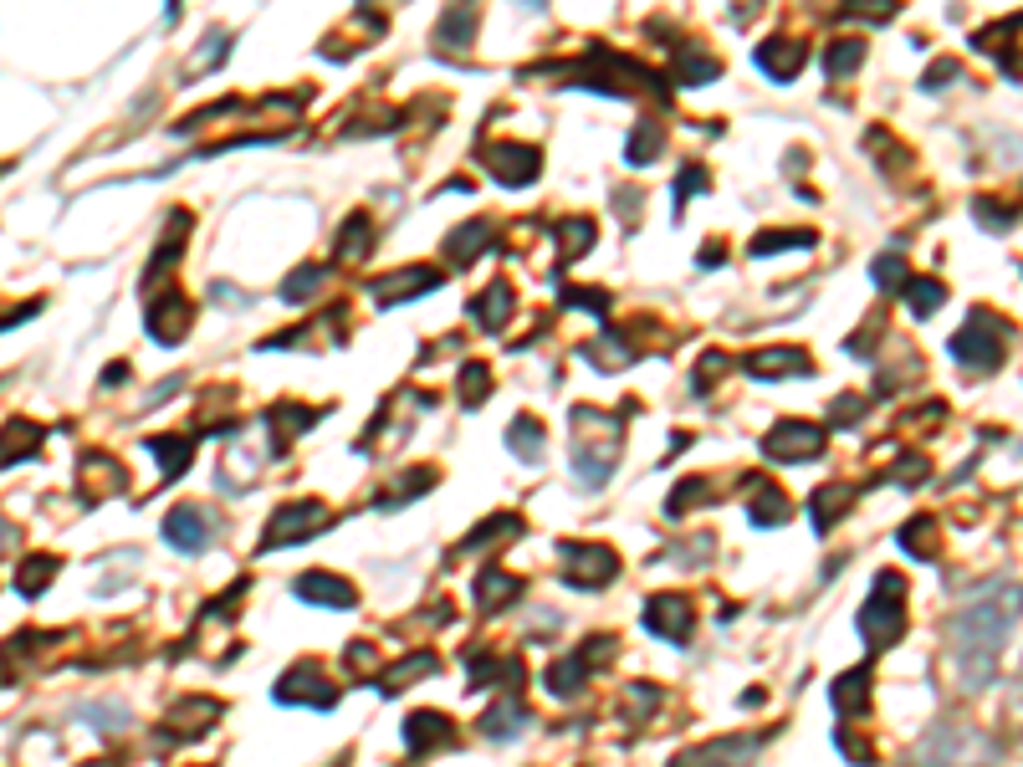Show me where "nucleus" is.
<instances>
[{
  "label": "nucleus",
  "mask_w": 1023,
  "mask_h": 767,
  "mask_svg": "<svg viewBox=\"0 0 1023 767\" xmlns=\"http://www.w3.org/2000/svg\"><path fill=\"white\" fill-rule=\"evenodd\" d=\"M1023 609V588L1019 584H992L983 588L973 604H962V614L952 619V650H957V670L967 675V685H988L992 660L1003 650V634L1013 630V619Z\"/></svg>",
  "instance_id": "1"
},
{
  "label": "nucleus",
  "mask_w": 1023,
  "mask_h": 767,
  "mask_svg": "<svg viewBox=\"0 0 1023 767\" xmlns=\"http://www.w3.org/2000/svg\"><path fill=\"white\" fill-rule=\"evenodd\" d=\"M906 579L901 573H880L875 579V599L860 609V634L870 640V645H896L901 634H906Z\"/></svg>",
  "instance_id": "2"
},
{
  "label": "nucleus",
  "mask_w": 1023,
  "mask_h": 767,
  "mask_svg": "<svg viewBox=\"0 0 1023 767\" xmlns=\"http://www.w3.org/2000/svg\"><path fill=\"white\" fill-rule=\"evenodd\" d=\"M1003 349H1008V328L992 313H983V307L967 313L962 333L952 338V358L962 368H998L1003 364Z\"/></svg>",
  "instance_id": "3"
},
{
  "label": "nucleus",
  "mask_w": 1023,
  "mask_h": 767,
  "mask_svg": "<svg viewBox=\"0 0 1023 767\" xmlns=\"http://www.w3.org/2000/svg\"><path fill=\"white\" fill-rule=\"evenodd\" d=\"M558 558H563V584L569 588H605V584H614V573H620L614 552L594 548V543H563Z\"/></svg>",
  "instance_id": "4"
},
{
  "label": "nucleus",
  "mask_w": 1023,
  "mask_h": 767,
  "mask_svg": "<svg viewBox=\"0 0 1023 767\" xmlns=\"http://www.w3.org/2000/svg\"><path fill=\"white\" fill-rule=\"evenodd\" d=\"M322 527H328V507H322V501H287L282 512L267 522V533H261V552L287 548V543H303V537L322 533Z\"/></svg>",
  "instance_id": "5"
},
{
  "label": "nucleus",
  "mask_w": 1023,
  "mask_h": 767,
  "mask_svg": "<svg viewBox=\"0 0 1023 767\" xmlns=\"http://www.w3.org/2000/svg\"><path fill=\"white\" fill-rule=\"evenodd\" d=\"M277 701H282V706H313V711H328V706L338 701V685L322 675V666L307 660V666H292L282 681H277Z\"/></svg>",
  "instance_id": "6"
},
{
  "label": "nucleus",
  "mask_w": 1023,
  "mask_h": 767,
  "mask_svg": "<svg viewBox=\"0 0 1023 767\" xmlns=\"http://www.w3.org/2000/svg\"><path fill=\"white\" fill-rule=\"evenodd\" d=\"M763 451H768L772 461H819L824 430L808 425V419H783V425H772V435L763 440Z\"/></svg>",
  "instance_id": "7"
},
{
  "label": "nucleus",
  "mask_w": 1023,
  "mask_h": 767,
  "mask_svg": "<svg viewBox=\"0 0 1023 767\" xmlns=\"http://www.w3.org/2000/svg\"><path fill=\"white\" fill-rule=\"evenodd\" d=\"M640 624H645L655 640L686 645L691 624H696V609H691V599H681V594H655V599L645 604V619H640Z\"/></svg>",
  "instance_id": "8"
},
{
  "label": "nucleus",
  "mask_w": 1023,
  "mask_h": 767,
  "mask_svg": "<svg viewBox=\"0 0 1023 767\" xmlns=\"http://www.w3.org/2000/svg\"><path fill=\"white\" fill-rule=\"evenodd\" d=\"M482 165L497 174L502 184H533L537 169H543V159H537V149H527V144H487L482 149Z\"/></svg>",
  "instance_id": "9"
},
{
  "label": "nucleus",
  "mask_w": 1023,
  "mask_h": 767,
  "mask_svg": "<svg viewBox=\"0 0 1023 767\" xmlns=\"http://www.w3.org/2000/svg\"><path fill=\"white\" fill-rule=\"evenodd\" d=\"M144 328H149L154 343H180V338L190 333V302H185V292H165V297L144 313Z\"/></svg>",
  "instance_id": "10"
},
{
  "label": "nucleus",
  "mask_w": 1023,
  "mask_h": 767,
  "mask_svg": "<svg viewBox=\"0 0 1023 767\" xmlns=\"http://www.w3.org/2000/svg\"><path fill=\"white\" fill-rule=\"evenodd\" d=\"M404 747L415 752H446V747H455V732H451V721L440 717V711H415V717L404 721Z\"/></svg>",
  "instance_id": "11"
},
{
  "label": "nucleus",
  "mask_w": 1023,
  "mask_h": 767,
  "mask_svg": "<svg viewBox=\"0 0 1023 767\" xmlns=\"http://www.w3.org/2000/svg\"><path fill=\"white\" fill-rule=\"evenodd\" d=\"M436 287H440V271L404 267V271H394V277H385V282H374V297L385 302V307H400V302L419 297V292H436Z\"/></svg>",
  "instance_id": "12"
},
{
  "label": "nucleus",
  "mask_w": 1023,
  "mask_h": 767,
  "mask_svg": "<svg viewBox=\"0 0 1023 767\" xmlns=\"http://www.w3.org/2000/svg\"><path fill=\"white\" fill-rule=\"evenodd\" d=\"M757 68L768 72L772 83H789L793 72L804 68V41H793V36H768V41L757 47Z\"/></svg>",
  "instance_id": "13"
},
{
  "label": "nucleus",
  "mask_w": 1023,
  "mask_h": 767,
  "mask_svg": "<svg viewBox=\"0 0 1023 767\" xmlns=\"http://www.w3.org/2000/svg\"><path fill=\"white\" fill-rule=\"evenodd\" d=\"M292 588H297L307 604H322V609H353V604H358L353 584H343V579H333V573H303Z\"/></svg>",
  "instance_id": "14"
},
{
  "label": "nucleus",
  "mask_w": 1023,
  "mask_h": 767,
  "mask_svg": "<svg viewBox=\"0 0 1023 767\" xmlns=\"http://www.w3.org/2000/svg\"><path fill=\"white\" fill-rule=\"evenodd\" d=\"M165 537L180 552H200L205 543H210V522H205V512H195V507H174L165 518Z\"/></svg>",
  "instance_id": "15"
},
{
  "label": "nucleus",
  "mask_w": 1023,
  "mask_h": 767,
  "mask_svg": "<svg viewBox=\"0 0 1023 767\" xmlns=\"http://www.w3.org/2000/svg\"><path fill=\"white\" fill-rule=\"evenodd\" d=\"M216 721H220V701L195 696V701H185V706L169 711V736H205Z\"/></svg>",
  "instance_id": "16"
},
{
  "label": "nucleus",
  "mask_w": 1023,
  "mask_h": 767,
  "mask_svg": "<svg viewBox=\"0 0 1023 767\" xmlns=\"http://www.w3.org/2000/svg\"><path fill=\"white\" fill-rule=\"evenodd\" d=\"M123 491V466L113 455H83V497L87 501H102V497H118Z\"/></svg>",
  "instance_id": "17"
},
{
  "label": "nucleus",
  "mask_w": 1023,
  "mask_h": 767,
  "mask_svg": "<svg viewBox=\"0 0 1023 767\" xmlns=\"http://www.w3.org/2000/svg\"><path fill=\"white\" fill-rule=\"evenodd\" d=\"M747 374L753 379H789V374H814V364L799 349H763L747 358Z\"/></svg>",
  "instance_id": "18"
},
{
  "label": "nucleus",
  "mask_w": 1023,
  "mask_h": 767,
  "mask_svg": "<svg viewBox=\"0 0 1023 767\" xmlns=\"http://www.w3.org/2000/svg\"><path fill=\"white\" fill-rule=\"evenodd\" d=\"M471 36H476V0H455L451 11L440 16V26H436V47L440 51L471 47Z\"/></svg>",
  "instance_id": "19"
},
{
  "label": "nucleus",
  "mask_w": 1023,
  "mask_h": 767,
  "mask_svg": "<svg viewBox=\"0 0 1023 767\" xmlns=\"http://www.w3.org/2000/svg\"><path fill=\"white\" fill-rule=\"evenodd\" d=\"M436 670H440L436 655H430V650H415V655H404L400 666H389L385 675H379V691H385V696H400L404 685H415L419 675H436Z\"/></svg>",
  "instance_id": "20"
},
{
  "label": "nucleus",
  "mask_w": 1023,
  "mask_h": 767,
  "mask_svg": "<svg viewBox=\"0 0 1023 767\" xmlns=\"http://www.w3.org/2000/svg\"><path fill=\"white\" fill-rule=\"evenodd\" d=\"M517 594H522V579H512V573H502V568H482V579H476V604H482L487 614L507 609Z\"/></svg>",
  "instance_id": "21"
},
{
  "label": "nucleus",
  "mask_w": 1023,
  "mask_h": 767,
  "mask_svg": "<svg viewBox=\"0 0 1023 767\" xmlns=\"http://www.w3.org/2000/svg\"><path fill=\"white\" fill-rule=\"evenodd\" d=\"M588 666H594V660L579 650V655H569V660H558V666H548V681H543V685H548L558 701H573L579 691H584V681H588Z\"/></svg>",
  "instance_id": "22"
},
{
  "label": "nucleus",
  "mask_w": 1023,
  "mask_h": 767,
  "mask_svg": "<svg viewBox=\"0 0 1023 767\" xmlns=\"http://www.w3.org/2000/svg\"><path fill=\"white\" fill-rule=\"evenodd\" d=\"M487 246H491L487 220H476V226H455V235L446 241V261H451V267H466V261H476Z\"/></svg>",
  "instance_id": "23"
},
{
  "label": "nucleus",
  "mask_w": 1023,
  "mask_h": 767,
  "mask_svg": "<svg viewBox=\"0 0 1023 767\" xmlns=\"http://www.w3.org/2000/svg\"><path fill=\"white\" fill-rule=\"evenodd\" d=\"M149 455H159V482H174V476L190 466V455H195V440H190V435H174V440L154 435V440H149Z\"/></svg>",
  "instance_id": "24"
},
{
  "label": "nucleus",
  "mask_w": 1023,
  "mask_h": 767,
  "mask_svg": "<svg viewBox=\"0 0 1023 767\" xmlns=\"http://www.w3.org/2000/svg\"><path fill=\"white\" fill-rule=\"evenodd\" d=\"M747 512H753V522H763V527H778V522L793 518L789 497H783V491H778L772 482H757V486H753V501H747Z\"/></svg>",
  "instance_id": "25"
},
{
  "label": "nucleus",
  "mask_w": 1023,
  "mask_h": 767,
  "mask_svg": "<svg viewBox=\"0 0 1023 767\" xmlns=\"http://www.w3.org/2000/svg\"><path fill=\"white\" fill-rule=\"evenodd\" d=\"M471 313H476V322H482V328H491V333H497L507 317H512V287H507V282H491L482 297L471 302Z\"/></svg>",
  "instance_id": "26"
},
{
  "label": "nucleus",
  "mask_w": 1023,
  "mask_h": 767,
  "mask_svg": "<svg viewBox=\"0 0 1023 767\" xmlns=\"http://www.w3.org/2000/svg\"><path fill=\"white\" fill-rule=\"evenodd\" d=\"M835 706H839V717H860V711L870 706V670H850V675H839L835 681Z\"/></svg>",
  "instance_id": "27"
},
{
  "label": "nucleus",
  "mask_w": 1023,
  "mask_h": 767,
  "mask_svg": "<svg viewBox=\"0 0 1023 767\" xmlns=\"http://www.w3.org/2000/svg\"><path fill=\"white\" fill-rule=\"evenodd\" d=\"M374 251V226H369V216H349L343 220V235H338V261H364Z\"/></svg>",
  "instance_id": "28"
},
{
  "label": "nucleus",
  "mask_w": 1023,
  "mask_h": 767,
  "mask_svg": "<svg viewBox=\"0 0 1023 767\" xmlns=\"http://www.w3.org/2000/svg\"><path fill=\"white\" fill-rule=\"evenodd\" d=\"M850 497H855L850 486H819V491H814V501H808V518H814V527H819V533H829V527H835V518L850 507Z\"/></svg>",
  "instance_id": "29"
},
{
  "label": "nucleus",
  "mask_w": 1023,
  "mask_h": 767,
  "mask_svg": "<svg viewBox=\"0 0 1023 767\" xmlns=\"http://www.w3.org/2000/svg\"><path fill=\"white\" fill-rule=\"evenodd\" d=\"M466 675H471V685H497V681H517L522 675V666L517 660H491V655H466Z\"/></svg>",
  "instance_id": "30"
},
{
  "label": "nucleus",
  "mask_w": 1023,
  "mask_h": 767,
  "mask_svg": "<svg viewBox=\"0 0 1023 767\" xmlns=\"http://www.w3.org/2000/svg\"><path fill=\"white\" fill-rule=\"evenodd\" d=\"M901 292H906V307H911L916 317H931L941 302H947V287H941L937 277H911Z\"/></svg>",
  "instance_id": "31"
},
{
  "label": "nucleus",
  "mask_w": 1023,
  "mask_h": 767,
  "mask_svg": "<svg viewBox=\"0 0 1023 767\" xmlns=\"http://www.w3.org/2000/svg\"><path fill=\"white\" fill-rule=\"evenodd\" d=\"M507 446H512L517 461H537V455H543V425H537L533 415H517L512 430H507Z\"/></svg>",
  "instance_id": "32"
},
{
  "label": "nucleus",
  "mask_w": 1023,
  "mask_h": 767,
  "mask_svg": "<svg viewBox=\"0 0 1023 767\" xmlns=\"http://www.w3.org/2000/svg\"><path fill=\"white\" fill-rule=\"evenodd\" d=\"M517 533H522V522H517V518H507V512H502V518L482 522V527H476V533H471L455 552H482V548H491V543H502V537H517Z\"/></svg>",
  "instance_id": "33"
},
{
  "label": "nucleus",
  "mask_w": 1023,
  "mask_h": 767,
  "mask_svg": "<svg viewBox=\"0 0 1023 767\" xmlns=\"http://www.w3.org/2000/svg\"><path fill=\"white\" fill-rule=\"evenodd\" d=\"M860 62H865V41H855V36H844V41H835V47L824 51V72L829 77H850Z\"/></svg>",
  "instance_id": "34"
},
{
  "label": "nucleus",
  "mask_w": 1023,
  "mask_h": 767,
  "mask_svg": "<svg viewBox=\"0 0 1023 767\" xmlns=\"http://www.w3.org/2000/svg\"><path fill=\"white\" fill-rule=\"evenodd\" d=\"M901 548H911V552H922L926 563L941 552V533H937V522L931 518H922V522H911L906 533H901Z\"/></svg>",
  "instance_id": "35"
},
{
  "label": "nucleus",
  "mask_w": 1023,
  "mask_h": 767,
  "mask_svg": "<svg viewBox=\"0 0 1023 767\" xmlns=\"http://www.w3.org/2000/svg\"><path fill=\"white\" fill-rule=\"evenodd\" d=\"M753 752H757V736H732V742H711V747L686 752L681 763H717V757H753Z\"/></svg>",
  "instance_id": "36"
},
{
  "label": "nucleus",
  "mask_w": 1023,
  "mask_h": 767,
  "mask_svg": "<svg viewBox=\"0 0 1023 767\" xmlns=\"http://www.w3.org/2000/svg\"><path fill=\"white\" fill-rule=\"evenodd\" d=\"M522 721H527V711H522L517 701L507 696L502 706H491L487 717H482V732H487V736H507V732H517Z\"/></svg>",
  "instance_id": "37"
},
{
  "label": "nucleus",
  "mask_w": 1023,
  "mask_h": 767,
  "mask_svg": "<svg viewBox=\"0 0 1023 767\" xmlns=\"http://www.w3.org/2000/svg\"><path fill=\"white\" fill-rule=\"evenodd\" d=\"M36 446H41L36 425H5V466H16V461H32Z\"/></svg>",
  "instance_id": "38"
},
{
  "label": "nucleus",
  "mask_w": 1023,
  "mask_h": 767,
  "mask_svg": "<svg viewBox=\"0 0 1023 767\" xmlns=\"http://www.w3.org/2000/svg\"><path fill=\"white\" fill-rule=\"evenodd\" d=\"M660 144H666L660 123H640L635 134H630V165H650V159H660Z\"/></svg>",
  "instance_id": "39"
},
{
  "label": "nucleus",
  "mask_w": 1023,
  "mask_h": 767,
  "mask_svg": "<svg viewBox=\"0 0 1023 767\" xmlns=\"http://www.w3.org/2000/svg\"><path fill=\"white\" fill-rule=\"evenodd\" d=\"M430 486H436V471H430V466H415V471H404L400 491H385V497H379V507H400V501L419 497V491H430Z\"/></svg>",
  "instance_id": "40"
},
{
  "label": "nucleus",
  "mask_w": 1023,
  "mask_h": 767,
  "mask_svg": "<svg viewBox=\"0 0 1023 767\" xmlns=\"http://www.w3.org/2000/svg\"><path fill=\"white\" fill-rule=\"evenodd\" d=\"M717 72L721 68L706 57V51H681V57H675V77H681V83H711Z\"/></svg>",
  "instance_id": "41"
},
{
  "label": "nucleus",
  "mask_w": 1023,
  "mask_h": 767,
  "mask_svg": "<svg viewBox=\"0 0 1023 767\" xmlns=\"http://www.w3.org/2000/svg\"><path fill=\"white\" fill-rule=\"evenodd\" d=\"M51 573H57V558H32V563L16 573V588L26 594V599H36V594L51 584Z\"/></svg>",
  "instance_id": "42"
},
{
  "label": "nucleus",
  "mask_w": 1023,
  "mask_h": 767,
  "mask_svg": "<svg viewBox=\"0 0 1023 767\" xmlns=\"http://www.w3.org/2000/svg\"><path fill=\"white\" fill-rule=\"evenodd\" d=\"M819 235L814 231H778V235H757L753 241V261L757 256H772V251H793V246H814Z\"/></svg>",
  "instance_id": "43"
},
{
  "label": "nucleus",
  "mask_w": 1023,
  "mask_h": 767,
  "mask_svg": "<svg viewBox=\"0 0 1023 767\" xmlns=\"http://www.w3.org/2000/svg\"><path fill=\"white\" fill-rule=\"evenodd\" d=\"M875 287H880V292H901V287H906V261H901V251L875 256Z\"/></svg>",
  "instance_id": "44"
},
{
  "label": "nucleus",
  "mask_w": 1023,
  "mask_h": 767,
  "mask_svg": "<svg viewBox=\"0 0 1023 767\" xmlns=\"http://www.w3.org/2000/svg\"><path fill=\"white\" fill-rule=\"evenodd\" d=\"M558 246H563V261H573L579 251L594 246V226H588V220H563V231H558Z\"/></svg>",
  "instance_id": "45"
},
{
  "label": "nucleus",
  "mask_w": 1023,
  "mask_h": 767,
  "mask_svg": "<svg viewBox=\"0 0 1023 767\" xmlns=\"http://www.w3.org/2000/svg\"><path fill=\"white\" fill-rule=\"evenodd\" d=\"M487 389H491V368L487 364H466V368H461V400H466V404H487Z\"/></svg>",
  "instance_id": "46"
},
{
  "label": "nucleus",
  "mask_w": 1023,
  "mask_h": 767,
  "mask_svg": "<svg viewBox=\"0 0 1023 767\" xmlns=\"http://www.w3.org/2000/svg\"><path fill=\"white\" fill-rule=\"evenodd\" d=\"M630 358H635V353L624 349V343H620L614 333H605L599 343H594V349H588V364H599V368H624Z\"/></svg>",
  "instance_id": "47"
},
{
  "label": "nucleus",
  "mask_w": 1023,
  "mask_h": 767,
  "mask_svg": "<svg viewBox=\"0 0 1023 767\" xmlns=\"http://www.w3.org/2000/svg\"><path fill=\"white\" fill-rule=\"evenodd\" d=\"M318 287H322V267H297L292 277H287L282 297H287V302H303V297H313Z\"/></svg>",
  "instance_id": "48"
},
{
  "label": "nucleus",
  "mask_w": 1023,
  "mask_h": 767,
  "mask_svg": "<svg viewBox=\"0 0 1023 767\" xmlns=\"http://www.w3.org/2000/svg\"><path fill=\"white\" fill-rule=\"evenodd\" d=\"M226 51H231V36L210 32V36H205V47L195 51V62H190V77H205V72H210V62H216V57H226Z\"/></svg>",
  "instance_id": "49"
},
{
  "label": "nucleus",
  "mask_w": 1023,
  "mask_h": 767,
  "mask_svg": "<svg viewBox=\"0 0 1023 767\" xmlns=\"http://www.w3.org/2000/svg\"><path fill=\"white\" fill-rule=\"evenodd\" d=\"M706 497H717V486L702 482V476H691L681 491H671V518H681L686 507H696V501H706Z\"/></svg>",
  "instance_id": "50"
},
{
  "label": "nucleus",
  "mask_w": 1023,
  "mask_h": 767,
  "mask_svg": "<svg viewBox=\"0 0 1023 767\" xmlns=\"http://www.w3.org/2000/svg\"><path fill=\"white\" fill-rule=\"evenodd\" d=\"M702 184H706V169L702 165H686L681 184H675V216H681V205H686L691 195H702Z\"/></svg>",
  "instance_id": "51"
},
{
  "label": "nucleus",
  "mask_w": 1023,
  "mask_h": 767,
  "mask_svg": "<svg viewBox=\"0 0 1023 767\" xmlns=\"http://www.w3.org/2000/svg\"><path fill=\"white\" fill-rule=\"evenodd\" d=\"M563 307H594V313L605 317L609 297H605V292H588V287H569V292H563Z\"/></svg>",
  "instance_id": "52"
},
{
  "label": "nucleus",
  "mask_w": 1023,
  "mask_h": 767,
  "mask_svg": "<svg viewBox=\"0 0 1023 767\" xmlns=\"http://www.w3.org/2000/svg\"><path fill=\"white\" fill-rule=\"evenodd\" d=\"M860 410H865V404H860V400H844V404L835 400V410H829V415H835V425H855V419H860Z\"/></svg>",
  "instance_id": "53"
},
{
  "label": "nucleus",
  "mask_w": 1023,
  "mask_h": 767,
  "mask_svg": "<svg viewBox=\"0 0 1023 767\" xmlns=\"http://www.w3.org/2000/svg\"><path fill=\"white\" fill-rule=\"evenodd\" d=\"M349 666H353V670H369V666H374V645H353Z\"/></svg>",
  "instance_id": "54"
},
{
  "label": "nucleus",
  "mask_w": 1023,
  "mask_h": 767,
  "mask_svg": "<svg viewBox=\"0 0 1023 767\" xmlns=\"http://www.w3.org/2000/svg\"><path fill=\"white\" fill-rule=\"evenodd\" d=\"M952 72H957V62H937V72L926 77V87H941V83H952Z\"/></svg>",
  "instance_id": "55"
},
{
  "label": "nucleus",
  "mask_w": 1023,
  "mask_h": 767,
  "mask_svg": "<svg viewBox=\"0 0 1023 767\" xmlns=\"http://www.w3.org/2000/svg\"><path fill=\"white\" fill-rule=\"evenodd\" d=\"M522 5H543V0H522Z\"/></svg>",
  "instance_id": "56"
}]
</instances>
